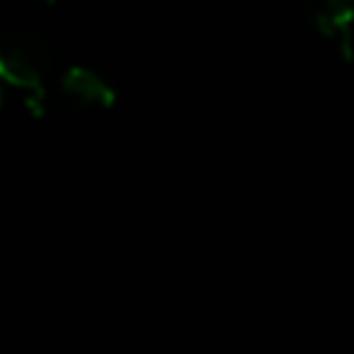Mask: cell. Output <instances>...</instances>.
Segmentation results:
<instances>
[{"mask_svg":"<svg viewBox=\"0 0 354 354\" xmlns=\"http://www.w3.org/2000/svg\"><path fill=\"white\" fill-rule=\"evenodd\" d=\"M310 22L340 41L343 61H351V0H304Z\"/></svg>","mask_w":354,"mask_h":354,"instance_id":"cell-3","label":"cell"},{"mask_svg":"<svg viewBox=\"0 0 354 354\" xmlns=\"http://www.w3.org/2000/svg\"><path fill=\"white\" fill-rule=\"evenodd\" d=\"M50 66L53 50L44 36L28 28H8L0 33V77L25 94V105L36 119L47 111L44 77Z\"/></svg>","mask_w":354,"mask_h":354,"instance_id":"cell-1","label":"cell"},{"mask_svg":"<svg viewBox=\"0 0 354 354\" xmlns=\"http://www.w3.org/2000/svg\"><path fill=\"white\" fill-rule=\"evenodd\" d=\"M0 102H3V91H0Z\"/></svg>","mask_w":354,"mask_h":354,"instance_id":"cell-5","label":"cell"},{"mask_svg":"<svg viewBox=\"0 0 354 354\" xmlns=\"http://www.w3.org/2000/svg\"><path fill=\"white\" fill-rule=\"evenodd\" d=\"M61 86H64V94L83 111H108L116 102L111 83L86 66H72L64 75Z\"/></svg>","mask_w":354,"mask_h":354,"instance_id":"cell-2","label":"cell"},{"mask_svg":"<svg viewBox=\"0 0 354 354\" xmlns=\"http://www.w3.org/2000/svg\"><path fill=\"white\" fill-rule=\"evenodd\" d=\"M39 3H47V6H53V3H58V0H39Z\"/></svg>","mask_w":354,"mask_h":354,"instance_id":"cell-4","label":"cell"}]
</instances>
